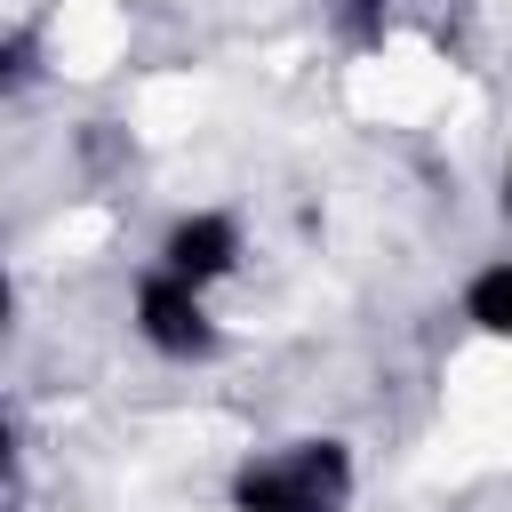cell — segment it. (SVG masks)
I'll list each match as a JSON object with an SVG mask.
<instances>
[{
	"label": "cell",
	"mask_w": 512,
	"mask_h": 512,
	"mask_svg": "<svg viewBox=\"0 0 512 512\" xmlns=\"http://www.w3.org/2000/svg\"><path fill=\"white\" fill-rule=\"evenodd\" d=\"M344 496H352L344 440H288L280 456L232 472V512H336Z\"/></svg>",
	"instance_id": "obj_1"
},
{
	"label": "cell",
	"mask_w": 512,
	"mask_h": 512,
	"mask_svg": "<svg viewBox=\"0 0 512 512\" xmlns=\"http://www.w3.org/2000/svg\"><path fill=\"white\" fill-rule=\"evenodd\" d=\"M136 328H144V344L168 352V360H192V352L216 344V328H208V312H200V288H184V280H168V272H152V280L136 288Z\"/></svg>",
	"instance_id": "obj_2"
},
{
	"label": "cell",
	"mask_w": 512,
	"mask_h": 512,
	"mask_svg": "<svg viewBox=\"0 0 512 512\" xmlns=\"http://www.w3.org/2000/svg\"><path fill=\"white\" fill-rule=\"evenodd\" d=\"M232 256H240V232H232V216H216V208L176 216V224H168V240H160V272H168V280H184V288H200V280L232 272Z\"/></svg>",
	"instance_id": "obj_3"
},
{
	"label": "cell",
	"mask_w": 512,
	"mask_h": 512,
	"mask_svg": "<svg viewBox=\"0 0 512 512\" xmlns=\"http://www.w3.org/2000/svg\"><path fill=\"white\" fill-rule=\"evenodd\" d=\"M472 328H488V336H504L512 328V264H488L480 280H472Z\"/></svg>",
	"instance_id": "obj_4"
},
{
	"label": "cell",
	"mask_w": 512,
	"mask_h": 512,
	"mask_svg": "<svg viewBox=\"0 0 512 512\" xmlns=\"http://www.w3.org/2000/svg\"><path fill=\"white\" fill-rule=\"evenodd\" d=\"M24 64H32V48H24V40H0V88H16Z\"/></svg>",
	"instance_id": "obj_5"
},
{
	"label": "cell",
	"mask_w": 512,
	"mask_h": 512,
	"mask_svg": "<svg viewBox=\"0 0 512 512\" xmlns=\"http://www.w3.org/2000/svg\"><path fill=\"white\" fill-rule=\"evenodd\" d=\"M8 304H16V296H8V272H0V328H8Z\"/></svg>",
	"instance_id": "obj_6"
},
{
	"label": "cell",
	"mask_w": 512,
	"mask_h": 512,
	"mask_svg": "<svg viewBox=\"0 0 512 512\" xmlns=\"http://www.w3.org/2000/svg\"><path fill=\"white\" fill-rule=\"evenodd\" d=\"M0 464H8V416H0Z\"/></svg>",
	"instance_id": "obj_7"
}]
</instances>
